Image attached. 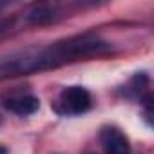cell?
<instances>
[{"mask_svg":"<svg viewBox=\"0 0 154 154\" xmlns=\"http://www.w3.org/2000/svg\"><path fill=\"white\" fill-rule=\"evenodd\" d=\"M100 138H102L105 154H131L129 140L118 127H103Z\"/></svg>","mask_w":154,"mask_h":154,"instance_id":"3957f363","label":"cell"},{"mask_svg":"<svg viewBox=\"0 0 154 154\" xmlns=\"http://www.w3.org/2000/svg\"><path fill=\"white\" fill-rule=\"evenodd\" d=\"M54 17H56V15H54V9L49 8V6H38V8H35V9L27 15V18H29L33 24H44V22L53 20Z\"/></svg>","mask_w":154,"mask_h":154,"instance_id":"5b68a950","label":"cell"},{"mask_svg":"<svg viewBox=\"0 0 154 154\" xmlns=\"http://www.w3.org/2000/svg\"><path fill=\"white\" fill-rule=\"evenodd\" d=\"M0 154H8V149L6 147H0Z\"/></svg>","mask_w":154,"mask_h":154,"instance_id":"52a82bcc","label":"cell"},{"mask_svg":"<svg viewBox=\"0 0 154 154\" xmlns=\"http://www.w3.org/2000/svg\"><path fill=\"white\" fill-rule=\"evenodd\" d=\"M141 105H143V116L149 125H152V94L147 93L141 96Z\"/></svg>","mask_w":154,"mask_h":154,"instance_id":"8992f818","label":"cell"},{"mask_svg":"<svg viewBox=\"0 0 154 154\" xmlns=\"http://www.w3.org/2000/svg\"><path fill=\"white\" fill-rule=\"evenodd\" d=\"M4 105H6V109H9L11 112H15L18 116H29V114H35L40 109V100L36 96L26 94V96L9 98Z\"/></svg>","mask_w":154,"mask_h":154,"instance_id":"277c9868","label":"cell"},{"mask_svg":"<svg viewBox=\"0 0 154 154\" xmlns=\"http://www.w3.org/2000/svg\"><path fill=\"white\" fill-rule=\"evenodd\" d=\"M105 53H109V45L98 38H89V36L72 38L49 47H27L13 51L8 54H0V80L9 78V76L45 71L72 60L98 56Z\"/></svg>","mask_w":154,"mask_h":154,"instance_id":"6da1fadb","label":"cell"},{"mask_svg":"<svg viewBox=\"0 0 154 154\" xmlns=\"http://www.w3.org/2000/svg\"><path fill=\"white\" fill-rule=\"evenodd\" d=\"M91 105H93V98L89 91L80 85L65 87L56 100V111L60 114H69V116L84 114L91 109Z\"/></svg>","mask_w":154,"mask_h":154,"instance_id":"7a4b0ae2","label":"cell"}]
</instances>
